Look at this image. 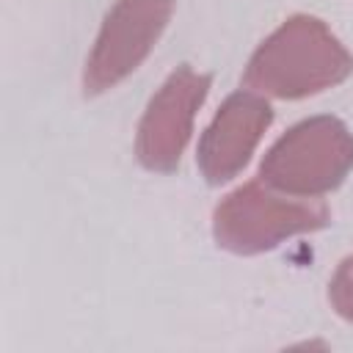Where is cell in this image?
Listing matches in <instances>:
<instances>
[{
    "label": "cell",
    "instance_id": "7",
    "mask_svg": "<svg viewBox=\"0 0 353 353\" xmlns=\"http://www.w3.org/2000/svg\"><path fill=\"white\" fill-rule=\"evenodd\" d=\"M328 301H331V309L342 320L353 323V254L336 265L328 281Z\"/></svg>",
    "mask_w": 353,
    "mask_h": 353
},
{
    "label": "cell",
    "instance_id": "6",
    "mask_svg": "<svg viewBox=\"0 0 353 353\" xmlns=\"http://www.w3.org/2000/svg\"><path fill=\"white\" fill-rule=\"evenodd\" d=\"M270 121L273 108L268 97L248 88L229 94L201 132L196 152V163L207 185L218 188L223 182H232L248 165Z\"/></svg>",
    "mask_w": 353,
    "mask_h": 353
},
{
    "label": "cell",
    "instance_id": "1",
    "mask_svg": "<svg viewBox=\"0 0 353 353\" xmlns=\"http://www.w3.org/2000/svg\"><path fill=\"white\" fill-rule=\"evenodd\" d=\"M353 72V55L331 28L309 14L284 19L248 58L243 85L270 99L323 94Z\"/></svg>",
    "mask_w": 353,
    "mask_h": 353
},
{
    "label": "cell",
    "instance_id": "3",
    "mask_svg": "<svg viewBox=\"0 0 353 353\" xmlns=\"http://www.w3.org/2000/svg\"><path fill=\"white\" fill-rule=\"evenodd\" d=\"M353 168V132L336 116L292 124L262 157L259 179L287 196L320 199L336 190Z\"/></svg>",
    "mask_w": 353,
    "mask_h": 353
},
{
    "label": "cell",
    "instance_id": "2",
    "mask_svg": "<svg viewBox=\"0 0 353 353\" xmlns=\"http://www.w3.org/2000/svg\"><path fill=\"white\" fill-rule=\"evenodd\" d=\"M328 223V207L320 199L287 196L262 179L234 188L212 212V237L218 248L251 256L265 254L284 240L317 232Z\"/></svg>",
    "mask_w": 353,
    "mask_h": 353
},
{
    "label": "cell",
    "instance_id": "4",
    "mask_svg": "<svg viewBox=\"0 0 353 353\" xmlns=\"http://www.w3.org/2000/svg\"><path fill=\"white\" fill-rule=\"evenodd\" d=\"M171 14L174 0H116V6L105 14L94 47L85 58V97L105 94L127 80L149 58Z\"/></svg>",
    "mask_w": 353,
    "mask_h": 353
},
{
    "label": "cell",
    "instance_id": "5",
    "mask_svg": "<svg viewBox=\"0 0 353 353\" xmlns=\"http://www.w3.org/2000/svg\"><path fill=\"white\" fill-rule=\"evenodd\" d=\"M212 77L193 66H176L152 94L135 135V157L143 168L171 174L190 141L199 108L210 94Z\"/></svg>",
    "mask_w": 353,
    "mask_h": 353
}]
</instances>
